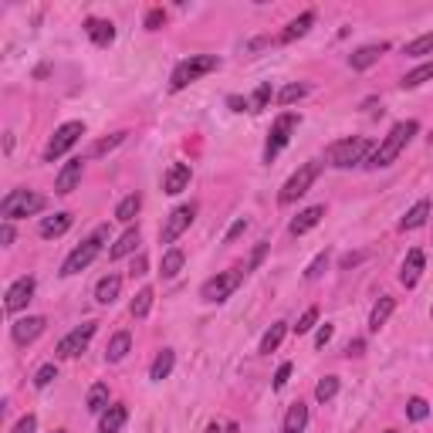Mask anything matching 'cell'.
<instances>
[{"instance_id": "obj_17", "label": "cell", "mask_w": 433, "mask_h": 433, "mask_svg": "<svg viewBox=\"0 0 433 433\" xmlns=\"http://www.w3.org/2000/svg\"><path fill=\"white\" fill-rule=\"evenodd\" d=\"M423 264H427V258H423V251H420V247H413V251L406 254V261H403V271H399V281L406 284V288H416V281H420V274H423Z\"/></svg>"}, {"instance_id": "obj_19", "label": "cell", "mask_w": 433, "mask_h": 433, "mask_svg": "<svg viewBox=\"0 0 433 433\" xmlns=\"http://www.w3.org/2000/svg\"><path fill=\"white\" fill-rule=\"evenodd\" d=\"M312 24H315V11H305V14H298V18L291 20L281 34H278V41H281V44H291V41L305 38V34L312 31Z\"/></svg>"}, {"instance_id": "obj_56", "label": "cell", "mask_w": 433, "mask_h": 433, "mask_svg": "<svg viewBox=\"0 0 433 433\" xmlns=\"http://www.w3.org/2000/svg\"><path fill=\"white\" fill-rule=\"evenodd\" d=\"M386 433H396V430H386Z\"/></svg>"}, {"instance_id": "obj_29", "label": "cell", "mask_w": 433, "mask_h": 433, "mask_svg": "<svg viewBox=\"0 0 433 433\" xmlns=\"http://www.w3.org/2000/svg\"><path fill=\"white\" fill-rule=\"evenodd\" d=\"M85 406H88V413H95V416L105 413V410H109V386H105V382H95L92 389H88Z\"/></svg>"}, {"instance_id": "obj_4", "label": "cell", "mask_w": 433, "mask_h": 433, "mask_svg": "<svg viewBox=\"0 0 433 433\" xmlns=\"http://www.w3.org/2000/svg\"><path fill=\"white\" fill-rule=\"evenodd\" d=\"M220 68V58L217 55H189L187 61H180L176 68H173L170 75V88L173 92H183L187 85H193L196 78L210 75V72H217Z\"/></svg>"}, {"instance_id": "obj_38", "label": "cell", "mask_w": 433, "mask_h": 433, "mask_svg": "<svg viewBox=\"0 0 433 433\" xmlns=\"http://www.w3.org/2000/svg\"><path fill=\"white\" fill-rule=\"evenodd\" d=\"M267 102H271V81H261L254 95L247 98V112H261V109H267Z\"/></svg>"}, {"instance_id": "obj_21", "label": "cell", "mask_w": 433, "mask_h": 433, "mask_svg": "<svg viewBox=\"0 0 433 433\" xmlns=\"http://www.w3.org/2000/svg\"><path fill=\"white\" fill-rule=\"evenodd\" d=\"M321 217H325V207H321V204H315V207L302 210V213H298V217L291 220V227H288V230H291V237H302V234H308L312 227H319Z\"/></svg>"}, {"instance_id": "obj_2", "label": "cell", "mask_w": 433, "mask_h": 433, "mask_svg": "<svg viewBox=\"0 0 433 433\" xmlns=\"http://www.w3.org/2000/svg\"><path fill=\"white\" fill-rule=\"evenodd\" d=\"M48 207V200L34 193V189H11L4 200H0V217H4V224H14L20 217H34L41 210Z\"/></svg>"}, {"instance_id": "obj_9", "label": "cell", "mask_w": 433, "mask_h": 433, "mask_svg": "<svg viewBox=\"0 0 433 433\" xmlns=\"http://www.w3.org/2000/svg\"><path fill=\"white\" fill-rule=\"evenodd\" d=\"M81 135H85V122H65V126H58L55 135H51V142H48V149H44V163L61 159V156L72 149Z\"/></svg>"}, {"instance_id": "obj_40", "label": "cell", "mask_w": 433, "mask_h": 433, "mask_svg": "<svg viewBox=\"0 0 433 433\" xmlns=\"http://www.w3.org/2000/svg\"><path fill=\"white\" fill-rule=\"evenodd\" d=\"M406 416H410L413 423H423V420L430 416V403H427V399H420V396H413V399L406 403Z\"/></svg>"}, {"instance_id": "obj_45", "label": "cell", "mask_w": 433, "mask_h": 433, "mask_svg": "<svg viewBox=\"0 0 433 433\" xmlns=\"http://www.w3.org/2000/svg\"><path fill=\"white\" fill-rule=\"evenodd\" d=\"M166 24V11L163 7H152L149 14H146V31H159Z\"/></svg>"}, {"instance_id": "obj_41", "label": "cell", "mask_w": 433, "mask_h": 433, "mask_svg": "<svg viewBox=\"0 0 433 433\" xmlns=\"http://www.w3.org/2000/svg\"><path fill=\"white\" fill-rule=\"evenodd\" d=\"M305 92H308V85H298V81H291V85H284L281 92H278V102H281V105H295L298 98H305Z\"/></svg>"}, {"instance_id": "obj_31", "label": "cell", "mask_w": 433, "mask_h": 433, "mask_svg": "<svg viewBox=\"0 0 433 433\" xmlns=\"http://www.w3.org/2000/svg\"><path fill=\"white\" fill-rule=\"evenodd\" d=\"M139 210H142V196L139 193H129L119 207H115V220H122V224H132L135 217H139Z\"/></svg>"}, {"instance_id": "obj_39", "label": "cell", "mask_w": 433, "mask_h": 433, "mask_svg": "<svg viewBox=\"0 0 433 433\" xmlns=\"http://www.w3.org/2000/svg\"><path fill=\"white\" fill-rule=\"evenodd\" d=\"M335 393H339V379H335V376L319 379V386H315V399H319V403H328V399H335Z\"/></svg>"}, {"instance_id": "obj_22", "label": "cell", "mask_w": 433, "mask_h": 433, "mask_svg": "<svg viewBox=\"0 0 433 433\" xmlns=\"http://www.w3.org/2000/svg\"><path fill=\"white\" fill-rule=\"evenodd\" d=\"M396 312V298L393 295H379V302L373 305V312H369V332H379L386 321H389V315Z\"/></svg>"}, {"instance_id": "obj_20", "label": "cell", "mask_w": 433, "mask_h": 433, "mask_svg": "<svg viewBox=\"0 0 433 433\" xmlns=\"http://www.w3.org/2000/svg\"><path fill=\"white\" fill-rule=\"evenodd\" d=\"M126 420H129V410H126V403H112L102 420H98V433H119L126 427Z\"/></svg>"}, {"instance_id": "obj_5", "label": "cell", "mask_w": 433, "mask_h": 433, "mask_svg": "<svg viewBox=\"0 0 433 433\" xmlns=\"http://www.w3.org/2000/svg\"><path fill=\"white\" fill-rule=\"evenodd\" d=\"M105 237H109V230L98 227L88 241H81V244L65 258V264H61V278H72V274H78V271H85V267L98 258V251H102V241H105Z\"/></svg>"}, {"instance_id": "obj_13", "label": "cell", "mask_w": 433, "mask_h": 433, "mask_svg": "<svg viewBox=\"0 0 433 433\" xmlns=\"http://www.w3.org/2000/svg\"><path fill=\"white\" fill-rule=\"evenodd\" d=\"M81 173H85V159H81V156L68 159V163L58 170V176H55V193L68 196V193H72V189L81 183Z\"/></svg>"}, {"instance_id": "obj_57", "label": "cell", "mask_w": 433, "mask_h": 433, "mask_svg": "<svg viewBox=\"0 0 433 433\" xmlns=\"http://www.w3.org/2000/svg\"><path fill=\"white\" fill-rule=\"evenodd\" d=\"M55 433H65V430H55Z\"/></svg>"}, {"instance_id": "obj_24", "label": "cell", "mask_w": 433, "mask_h": 433, "mask_svg": "<svg viewBox=\"0 0 433 433\" xmlns=\"http://www.w3.org/2000/svg\"><path fill=\"white\" fill-rule=\"evenodd\" d=\"M68 227H72V213H55V217H44V220H41L38 234L44 241H51V237H61Z\"/></svg>"}, {"instance_id": "obj_52", "label": "cell", "mask_w": 433, "mask_h": 433, "mask_svg": "<svg viewBox=\"0 0 433 433\" xmlns=\"http://www.w3.org/2000/svg\"><path fill=\"white\" fill-rule=\"evenodd\" d=\"M362 349H366V342H362V339H352L345 352H349V356H362Z\"/></svg>"}, {"instance_id": "obj_47", "label": "cell", "mask_w": 433, "mask_h": 433, "mask_svg": "<svg viewBox=\"0 0 433 433\" xmlns=\"http://www.w3.org/2000/svg\"><path fill=\"white\" fill-rule=\"evenodd\" d=\"M34 430H38V416H31V413H27V416H20V420H18V427H14L11 433H34Z\"/></svg>"}, {"instance_id": "obj_30", "label": "cell", "mask_w": 433, "mask_h": 433, "mask_svg": "<svg viewBox=\"0 0 433 433\" xmlns=\"http://www.w3.org/2000/svg\"><path fill=\"white\" fill-rule=\"evenodd\" d=\"M129 349H132L129 332H115L112 342H109V349H105V359H109V362H122V359L129 356Z\"/></svg>"}, {"instance_id": "obj_43", "label": "cell", "mask_w": 433, "mask_h": 433, "mask_svg": "<svg viewBox=\"0 0 433 433\" xmlns=\"http://www.w3.org/2000/svg\"><path fill=\"white\" fill-rule=\"evenodd\" d=\"M325 267H328V251H321L319 258H315V261L308 264L305 278H308V281H315V278H321V274H325Z\"/></svg>"}, {"instance_id": "obj_8", "label": "cell", "mask_w": 433, "mask_h": 433, "mask_svg": "<svg viewBox=\"0 0 433 433\" xmlns=\"http://www.w3.org/2000/svg\"><path fill=\"white\" fill-rule=\"evenodd\" d=\"M241 278H244V271H220L217 278L204 281V288H200V298H204V302H210V305L227 302V298L237 291Z\"/></svg>"}, {"instance_id": "obj_18", "label": "cell", "mask_w": 433, "mask_h": 433, "mask_svg": "<svg viewBox=\"0 0 433 433\" xmlns=\"http://www.w3.org/2000/svg\"><path fill=\"white\" fill-rule=\"evenodd\" d=\"M85 34H88L98 48H109V44L115 41V24H112V20L88 18V20H85Z\"/></svg>"}, {"instance_id": "obj_44", "label": "cell", "mask_w": 433, "mask_h": 433, "mask_svg": "<svg viewBox=\"0 0 433 433\" xmlns=\"http://www.w3.org/2000/svg\"><path fill=\"white\" fill-rule=\"evenodd\" d=\"M315 321H319V308H308V312H305L302 319H298V325H295V332H298V335H305V332H312V328H315Z\"/></svg>"}, {"instance_id": "obj_34", "label": "cell", "mask_w": 433, "mask_h": 433, "mask_svg": "<svg viewBox=\"0 0 433 433\" xmlns=\"http://www.w3.org/2000/svg\"><path fill=\"white\" fill-rule=\"evenodd\" d=\"M284 332H288V321H274V325L264 332V339H261V352H264V356H271V352L281 345Z\"/></svg>"}, {"instance_id": "obj_33", "label": "cell", "mask_w": 433, "mask_h": 433, "mask_svg": "<svg viewBox=\"0 0 433 433\" xmlns=\"http://www.w3.org/2000/svg\"><path fill=\"white\" fill-rule=\"evenodd\" d=\"M427 81H433V65H420V68H413V72H406L403 75V81H399V88H420V85H427Z\"/></svg>"}, {"instance_id": "obj_58", "label": "cell", "mask_w": 433, "mask_h": 433, "mask_svg": "<svg viewBox=\"0 0 433 433\" xmlns=\"http://www.w3.org/2000/svg\"><path fill=\"white\" fill-rule=\"evenodd\" d=\"M430 142H433V135H430Z\"/></svg>"}, {"instance_id": "obj_25", "label": "cell", "mask_w": 433, "mask_h": 433, "mask_svg": "<svg viewBox=\"0 0 433 433\" xmlns=\"http://www.w3.org/2000/svg\"><path fill=\"white\" fill-rule=\"evenodd\" d=\"M305 427H308V406L298 399V403H291L288 413H284V433H302Z\"/></svg>"}, {"instance_id": "obj_37", "label": "cell", "mask_w": 433, "mask_h": 433, "mask_svg": "<svg viewBox=\"0 0 433 433\" xmlns=\"http://www.w3.org/2000/svg\"><path fill=\"white\" fill-rule=\"evenodd\" d=\"M126 135H129V132L122 129V132H112V135H109V139H98V142H95L92 149H88V156H105V152H112L115 146H122V142H126Z\"/></svg>"}, {"instance_id": "obj_6", "label": "cell", "mask_w": 433, "mask_h": 433, "mask_svg": "<svg viewBox=\"0 0 433 433\" xmlns=\"http://www.w3.org/2000/svg\"><path fill=\"white\" fill-rule=\"evenodd\" d=\"M298 122H302V115L298 112H281L278 119H274V126H271V132H267V146H264V163H271V159L291 142V132L298 129Z\"/></svg>"}, {"instance_id": "obj_53", "label": "cell", "mask_w": 433, "mask_h": 433, "mask_svg": "<svg viewBox=\"0 0 433 433\" xmlns=\"http://www.w3.org/2000/svg\"><path fill=\"white\" fill-rule=\"evenodd\" d=\"M359 261H362V254H345V258L339 261V267L345 271V267H352V264H359Z\"/></svg>"}, {"instance_id": "obj_10", "label": "cell", "mask_w": 433, "mask_h": 433, "mask_svg": "<svg viewBox=\"0 0 433 433\" xmlns=\"http://www.w3.org/2000/svg\"><path fill=\"white\" fill-rule=\"evenodd\" d=\"M95 328H98L95 321H85V325L72 328V332H68V335H65V339L55 345V356H58V359H75L78 352H85V345L92 342Z\"/></svg>"}, {"instance_id": "obj_32", "label": "cell", "mask_w": 433, "mask_h": 433, "mask_svg": "<svg viewBox=\"0 0 433 433\" xmlns=\"http://www.w3.org/2000/svg\"><path fill=\"white\" fill-rule=\"evenodd\" d=\"M427 217H430V200H420V204L399 220V230H416V227L427 224Z\"/></svg>"}, {"instance_id": "obj_35", "label": "cell", "mask_w": 433, "mask_h": 433, "mask_svg": "<svg viewBox=\"0 0 433 433\" xmlns=\"http://www.w3.org/2000/svg\"><path fill=\"white\" fill-rule=\"evenodd\" d=\"M403 55L406 58H423V55H433V31L430 34H420V38L406 41V48H403Z\"/></svg>"}, {"instance_id": "obj_51", "label": "cell", "mask_w": 433, "mask_h": 433, "mask_svg": "<svg viewBox=\"0 0 433 433\" xmlns=\"http://www.w3.org/2000/svg\"><path fill=\"white\" fill-rule=\"evenodd\" d=\"M0 244H4V247H11V244H14V227H11V224H4V227H0Z\"/></svg>"}, {"instance_id": "obj_27", "label": "cell", "mask_w": 433, "mask_h": 433, "mask_svg": "<svg viewBox=\"0 0 433 433\" xmlns=\"http://www.w3.org/2000/svg\"><path fill=\"white\" fill-rule=\"evenodd\" d=\"M173 366H176V352L173 349H163L159 356L152 359V366H149V379L152 382H163V379L173 373Z\"/></svg>"}, {"instance_id": "obj_7", "label": "cell", "mask_w": 433, "mask_h": 433, "mask_svg": "<svg viewBox=\"0 0 433 433\" xmlns=\"http://www.w3.org/2000/svg\"><path fill=\"white\" fill-rule=\"evenodd\" d=\"M319 173H321V163H319V159L305 163L302 170L295 173V176H291V180H288V183L281 187L278 200H281L284 207H288V204H295V200H298V196H305V193H308V187H312V183L319 180Z\"/></svg>"}, {"instance_id": "obj_50", "label": "cell", "mask_w": 433, "mask_h": 433, "mask_svg": "<svg viewBox=\"0 0 433 433\" xmlns=\"http://www.w3.org/2000/svg\"><path fill=\"white\" fill-rule=\"evenodd\" d=\"M267 247H271V244H267V241H261V244H258V251L251 254V261H247V267H244V274H247V271H254V267H258V264L264 261V254H267Z\"/></svg>"}, {"instance_id": "obj_42", "label": "cell", "mask_w": 433, "mask_h": 433, "mask_svg": "<svg viewBox=\"0 0 433 433\" xmlns=\"http://www.w3.org/2000/svg\"><path fill=\"white\" fill-rule=\"evenodd\" d=\"M55 379H58V366H55V362H44L38 373H34V386H38V389H44V386H51Z\"/></svg>"}, {"instance_id": "obj_36", "label": "cell", "mask_w": 433, "mask_h": 433, "mask_svg": "<svg viewBox=\"0 0 433 433\" xmlns=\"http://www.w3.org/2000/svg\"><path fill=\"white\" fill-rule=\"evenodd\" d=\"M152 288H142L135 298H132V305H129V312H132V319H146L149 315V308H152Z\"/></svg>"}, {"instance_id": "obj_26", "label": "cell", "mask_w": 433, "mask_h": 433, "mask_svg": "<svg viewBox=\"0 0 433 433\" xmlns=\"http://www.w3.org/2000/svg\"><path fill=\"white\" fill-rule=\"evenodd\" d=\"M135 247H139V227H129V230H126V234H122V237L112 244L109 258H112V261H122V258H129Z\"/></svg>"}, {"instance_id": "obj_54", "label": "cell", "mask_w": 433, "mask_h": 433, "mask_svg": "<svg viewBox=\"0 0 433 433\" xmlns=\"http://www.w3.org/2000/svg\"><path fill=\"white\" fill-rule=\"evenodd\" d=\"M230 109H234V112H244L247 102H244V98H237V95H230Z\"/></svg>"}, {"instance_id": "obj_14", "label": "cell", "mask_w": 433, "mask_h": 433, "mask_svg": "<svg viewBox=\"0 0 433 433\" xmlns=\"http://www.w3.org/2000/svg\"><path fill=\"white\" fill-rule=\"evenodd\" d=\"M386 51H389L386 41H379V44H366V48H359V51L349 55V68H352V72H366V68H373Z\"/></svg>"}, {"instance_id": "obj_46", "label": "cell", "mask_w": 433, "mask_h": 433, "mask_svg": "<svg viewBox=\"0 0 433 433\" xmlns=\"http://www.w3.org/2000/svg\"><path fill=\"white\" fill-rule=\"evenodd\" d=\"M244 230H247V220H244V217H237V220L230 224V230L224 234V244H234V241H237V237H241Z\"/></svg>"}, {"instance_id": "obj_59", "label": "cell", "mask_w": 433, "mask_h": 433, "mask_svg": "<svg viewBox=\"0 0 433 433\" xmlns=\"http://www.w3.org/2000/svg\"><path fill=\"white\" fill-rule=\"evenodd\" d=\"M430 315H433V312H430Z\"/></svg>"}, {"instance_id": "obj_12", "label": "cell", "mask_w": 433, "mask_h": 433, "mask_svg": "<svg viewBox=\"0 0 433 433\" xmlns=\"http://www.w3.org/2000/svg\"><path fill=\"white\" fill-rule=\"evenodd\" d=\"M34 278H18V281L7 288V295H4V312L7 315H14V312H20V308H27V302L34 298Z\"/></svg>"}, {"instance_id": "obj_11", "label": "cell", "mask_w": 433, "mask_h": 433, "mask_svg": "<svg viewBox=\"0 0 433 433\" xmlns=\"http://www.w3.org/2000/svg\"><path fill=\"white\" fill-rule=\"evenodd\" d=\"M193 217H196V207L193 204H183V207H176L166 217V224H163V230H159V244H173L176 237H183L189 230V224H193Z\"/></svg>"}, {"instance_id": "obj_15", "label": "cell", "mask_w": 433, "mask_h": 433, "mask_svg": "<svg viewBox=\"0 0 433 433\" xmlns=\"http://www.w3.org/2000/svg\"><path fill=\"white\" fill-rule=\"evenodd\" d=\"M44 328H48V319H41V315H31V319L14 321L11 335H14V342H18V345H31V342L38 339Z\"/></svg>"}, {"instance_id": "obj_3", "label": "cell", "mask_w": 433, "mask_h": 433, "mask_svg": "<svg viewBox=\"0 0 433 433\" xmlns=\"http://www.w3.org/2000/svg\"><path fill=\"white\" fill-rule=\"evenodd\" d=\"M369 149H373V142H369L366 135L339 139V142L328 146V166H335V170H352V166L369 159Z\"/></svg>"}, {"instance_id": "obj_23", "label": "cell", "mask_w": 433, "mask_h": 433, "mask_svg": "<svg viewBox=\"0 0 433 433\" xmlns=\"http://www.w3.org/2000/svg\"><path fill=\"white\" fill-rule=\"evenodd\" d=\"M119 291H122V278H119V274H105L102 281L95 284V302L112 305L115 298H119Z\"/></svg>"}, {"instance_id": "obj_55", "label": "cell", "mask_w": 433, "mask_h": 433, "mask_svg": "<svg viewBox=\"0 0 433 433\" xmlns=\"http://www.w3.org/2000/svg\"><path fill=\"white\" fill-rule=\"evenodd\" d=\"M204 433H224V430H220L217 423H210V427H207V430H204Z\"/></svg>"}, {"instance_id": "obj_49", "label": "cell", "mask_w": 433, "mask_h": 433, "mask_svg": "<svg viewBox=\"0 0 433 433\" xmlns=\"http://www.w3.org/2000/svg\"><path fill=\"white\" fill-rule=\"evenodd\" d=\"M332 335H335V325H328V321H325V325L319 328V335H315V345H319V349H325V345L332 342Z\"/></svg>"}, {"instance_id": "obj_28", "label": "cell", "mask_w": 433, "mask_h": 433, "mask_svg": "<svg viewBox=\"0 0 433 433\" xmlns=\"http://www.w3.org/2000/svg\"><path fill=\"white\" fill-rule=\"evenodd\" d=\"M183 261H187V254L180 251V247H170L166 254H163V264H159V274L170 281V278H176L180 271H183Z\"/></svg>"}, {"instance_id": "obj_16", "label": "cell", "mask_w": 433, "mask_h": 433, "mask_svg": "<svg viewBox=\"0 0 433 433\" xmlns=\"http://www.w3.org/2000/svg\"><path fill=\"white\" fill-rule=\"evenodd\" d=\"M189 180H193L189 163H173L170 170H166V176H163V193L176 196V193H183V189L189 187Z\"/></svg>"}, {"instance_id": "obj_48", "label": "cell", "mask_w": 433, "mask_h": 433, "mask_svg": "<svg viewBox=\"0 0 433 433\" xmlns=\"http://www.w3.org/2000/svg\"><path fill=\"white\" fill-rule=\"evenodd\" d=\"M288 379H291V362H281V366H278V373H274V389H284V386H288Z\"/></svg>"}, {"instance_id": "obj_1", "label": "cell", "mask_w": 433, "mask_h": 433, "mask_svg": "<svg viewBox=\"0 0 433 433\" xmlns=\"http://www.w3.org/2000/svg\"><path fill=\"white\" fill-rule=\"evenodd\" d=\"M416 129H420V126H416L413 119L396 122L393 129L386 132V139H382L376 149H373V156L366 159V166H369V170H386V166H393L396 159H399V152L410 146V139L416 135Z\"/></svg>"}]
</instances>
